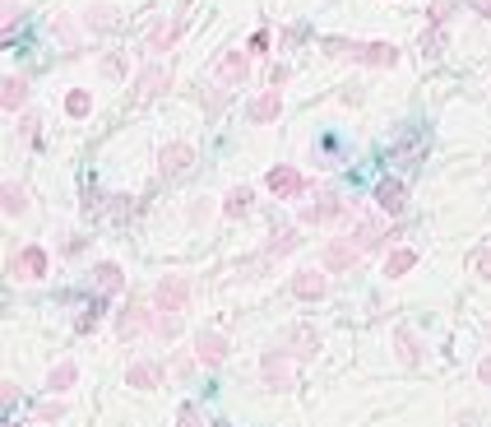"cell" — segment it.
Instances as JSON below:
<instances>
[{
	"instance_id": "6da1fadb",
	"label": "cell",
	"mask_w": 491,
	"mask_h": 427,
	"mask_svg": "<svg viewBox=\"0 0 491 427\" xmlns=\"http://www.w3.org/2000/svg\"><path fill=\"white\" fill-rule=\"evenodd\" d=\"M324 57L334 61H357V65H371V70H390L399 65V47L390 42H352V38H320Z\"/></svg>"
},
{
	"instance_id": "7a4b0ae2",
	"label": "cell",
	"mask_w": 491,
	"mask_h": 427,
	"mask_svg": "<svg viewBox=\"0 0 491 427\" xmlns=\"http://www.w3.org/2000/svg\"><path fill=\"white\" fill-rule=\"evenodd\" d=\"M260 381H264L269 390H292V386H297V358H292L288 349H269V353L260 358Z\"/></svg>"
},
{
	"instance_id": "3957f363",
	"label": "cell",
	"mask_w": 491,
	"mask_h": 427,
	"mask_svg": "<svg viewBox=\"0 0 491 427\" xmlns=\"http://www.w3.org/2000/svg\"><path fill=\"white\" fill-rule=\"evenodd\" d=\"M153 307H158L162 316H181V311L190 307V279H185V274L158 279V288H153Z\"/></svg>"
},
{
	"instance_id": "277c9868",
	"label": "cell",
	"mask_w": 491,
	"mask_h": 427,
	"mask_svg": "<svg viewBox=\"0 0 491 427\" xmlns=\"http://www.w3.org/2000/svg\"><path fill=\"white\" fill-rule=\"evenodd\" d=\"M190 168H195V149L190 144H162L158 149V177L162 181H181Z\"/></svg>"
},
{
	"instance_id": "5b68a950",
	"label": "cell",
	"mask_w": 491,
	"mask_h": 427,
	"mask_svg": "<svg viewBox=\"0 0 491 427\" xmlns=\"http://www.w3.org/2000/svg\"><path fill=\"white\" fill-rule=\"evenodd\" d=\"M47 247H19L10 260V274L14 279H47Z\"/></svg>"
},
{
	"instance_id": "8992f818",
	"label": "cell",
	"mask_w": 491,
	"mask_h": 427,
	"mask_svg": "<svg viewBox=\"0 0 491 427\" xmlns=\"http://www.w3.org/2000/svg\"><path fill=\"white\" fill-rule=\"evenodd\" d=\"M228 353H232L228 335H218V330H200V335H195V358H200L204 367H218V362H228Z\"/></svg>"
},
{
	"instance_id": "52a82bcc",
	"label": "cell",
	"mask_w": 491,
	"mask_h": 427,
	"mask_svg": "<svg viewBox=\"0 0 491 427\" xmlns=\"http://www.w3.org/2000/svg\"><path fill=\"white\" fill-rule=\"evenodd\" d=\"M264 186H269V196L292 200V196H302V191H306V177L297 172V168H274V172L264 177Z\"/></svg>"
},
{
	"instance_id": "ba28073f",
	"label": "cell",
	"mask_w": 491,
	"mask_h": 427,
	"mask_svg": "<svg viewBox=\"0 0 491 427\" xmlns=\"http://www.w3.org/2000/svg\"><path fill=\"white\" fill-rule=\"evenodd\" d=\"M162 381H168V371H162V362H153V358L130 362V371H125V386H134V390H158Z\"/></svg>"
},
{
	"instance_id": "9c48e42d",
	"label": "cell",
	"mask_w": 491,
	"mask_h": 427,
	"mask_svg": "<svg viewBox=\"0 0 491 427\" xmlns=\"http://www.w3.org/2000/svg\"><path fill=\"white\" fill-rule=\"evenodd\" d=\"M168 84H172L168 65H158V61H153V65H144V70H140V84H134V102H153V98H158L162 89H168Z\"/></svg>"
},
{
	"instance_id": "30bf717a",
	"label": "cell",
	"mask_w": 491,
	"mask_h": 427,
	"mask_svg": "<svg viewBox=\"0 0 491 427\" xmlns=\"http://www.w3.org/2000/svg\"><path fill=\"white\" fill-rule=\"evenodd\" d=\"M375 205H380V214H403L408 209V186L399 177H385L375 186Z\"/></svg>"
},
{
	"instance_id": "8fae6325",
	"label": "cell",
	"mask_w": 491,
	"mask_h": 427,
	"mask_svg": "<svg viewBox=\"0 0 491 427\" xmlns=\"http://www.w3.org/2000/svg\"><path fill=\"white\" fill-rule=\"evenodd\" d=\"M246 74H251V51H223L218 57V79L223 84H246Z\"/></svg>"
},
{
	"instance_id": "7c38bea8",
	"label": "cell",
	"mask_w": 491,
	"mask_h": 427,
	"mask_svg": "<svg viewBox=\"0 0 491 427\" xmlns=\"http://www.w3.org/2000/svg\"><path fill=\"white\" fill-rule=\"evenodd\" d=\"M324 292H330V279H324L320 270H302V274H292V298H302V302H320Z\"/></svg>"
},
{
	"instance_id": "4fadbf2b",
	"label": "cell",
	"mask_w": 491,
	"mask_h": 427,
	"mask_svg": "<svg viewBox=\"0 0 491 427\" xmlns=\"http://www.w3.org/2000/svg\"><path fill=\"white\" fill-rule=\"evenodd\" d=\"M140 330H153V316H149V307H140V302H130L121 316H116V335L121 339H134Z\"/></svg>"
},
{
	"instance_id": "5bb4252c",
	"label": "cell",
	"mask_w": 491,
	"mask_h": 427,
	"mask_svg": "<svg viewBox=\"0 0 491 427\" xmlns=\"http://www.w3.org/2000/svg\"><path fill=\"white\" fill-rule=\"evenodd\" d=\"M394 349H399V362H403V367H422V362H426L422 339H418L413 330H408V326H399V330H394Z\"/></svg>"
},
{
	"instance_id": "9a60e30c",
	"label": "cell",
	"mask_w": 491,
	"mask_h": 427,
	"mask_svg": "<svg viewBox=\"0 0 491 427\" xmlns=\"http://www.w3.org/2000/svg\"><path fill=\"white\" fill-rule=\"evenodd\" d=\"M288 353L302 362V358H315L320 353V335L311 330V326H292L288 330Z\"/></svg>"
},
{
	"instance_id": "2e32d148",
	"label": "cell",
	"mask_w": 491,
	"mask_h": 427,
	"mask_svg": "<svg viewBox=\"0 0 491 427\" xmlns=\"http://www.w3.org/2000/svg\"><path fill=\"white\" fill-rule=\"evenodd\" d=\"M23 102H29V79H23V74H5V79H0V107H5V112H19Z\"/></svg>"
},
{
	"instance_id": "e0dca14e",
	"label": "cell",
	"mask_w": 491,
	"mask_h": 427,
	"mask_svg": "<svg viewBox=\"0 0 491 427\" xmlns=\"http://www.w3.org/2000/svg\"><path fill=\"white\" fill-rule=\"evenodd\" d=\"M297 247H302V237H297V228H274V237H269V242H264V260L292 256Z\"/></svg>"
},
{
	"instance_id": "ac0fdd59",
	"label": "cell",
	"mask_w": 491,
	"mask_h": 427,
	"mask_svg": "<svg viewBox=\"0 0 491 427\" xmlns=\"http://www.w3.org/2000/svg\"><path fill=\"white\" fill-rule=\"evenodd\" d=\"M279 112H283V98H279V89H269V93H260V98L251 102V121H255V126L279 121Z\"/></svg>"
},
{
	"instance_id": "d6986e66",
	"label": "cell",
	"mask_w": 491,
	"mask_h": 427,
	"mask_svg": "<svg viewBox=\"0 0 491 427\" xmlns=\"http://www.w3.org/2000/svg\"><path fill=\"white\" fill-rule=\"evenodd\" d=\"M339 214H343V200L339 196H320L315 205L302 209V223H330V219H339Z\"/></svg>"
},
{
	"instance_id": "ffe728a7",
	"label": "cell",
	"mask_w": 491,
	"mask_h": 427,
	"mask_svg": "<svg viewBox=\"0 0 491 427\" xmlns=\"http://www.w3.org/2000/svg\"><path fill=\"white\" fill-rule=\"evenodd\" d=\"M348 242L357 247V251H375L380 242H390V237L380 232V223H375V219H362L357 228H352V237H348Z\"/></svg>"
},
{
	"instance_id": "44dd1931",
	"label": "cell",
	"mask_w": 491,
	"mask_h": 427,
	"mask_svg": "<svg viewBox=\"0 0 491 427\" xmlns=\"http://www.w3.org/2000/svg\"><path fill=\"white\" fill-rule=\"evenodd\" d=\"M74 381H79V367H74V362H56V367L47 371V390H51V395L74 390Z\"/></svg>"
},
{
	"instance_id": "7402d4cb",
	"label": "cell",
	"mask_w": 491,
	"mask_h": 427,
	"mask_svg": "<svg viewBox=\"0 0 491 427\" xmlns=\"http://www.w3.org/2000/svg\"><path fill=\"white\" fill-rule=\"evenodd\" d=\"M357 256H362V251H357V247H352V242H348V237H343V242H330V247H324V265H330V270H334V274H339V270H348V265H352V260H357Z\"/></svg>"
},
{
	"instance_id": "603a6c76",
	"label": "cell",
	"mask_w": 491,
	"mask_h": 427,
	"mask_svg": "<svg viewBox=\"0 0 491 427\" xmlns=\"http://www.w3.org/2000/svg\"><path fill=\"white\" fill-rule=\"evenodd\" d=\"M251 186H232V191L223 196V214L228 219H246V214H251Z\"/></svg>"
},
{
	"instance_id": "cb8c5ba5",
	"label": "cell",
	"mask_w": 491,
	"mask_h": 427,
	"mask_svg": "<svg viewBox=\"0 0 491 427\" xmlns=\"http://www.w3.org/2000/svg\"><path fill=\"white\" fill-rule=\"evenodd\" d=\"M93 283H98V292L107 298V292H121V283H125V274H121V265H112V260H102L98 270H93Z\"/></svg>"
},
{
	"instance_id": "d4e9b609",
	"label": "cell",
	"mask_w": 491,
	"mask_h": 427,
	"mask_svg": "<svg viewBox=\"0 0 491 427\" xmlns=\"http://www.w3.org/2000/svg\"><path fill=\"white\" fill-rule=\"evenodd\" d=\"M413 265H418V251H413V247H399V251L385 260V279H403Z\"/></svg>"
},
{
	"instance_id": "484cf974",
	"label": "cell",
	"mask_w": 491,
	"mask_h": 427,
	"mask_svg": "<svg viewBox=\"0 0 491 427\" xmlns=\"http://www.w3.org/2000/svg\"><path fill=\"white\" fill-rule=\"evenodd\" d=\"M0 205H5L10 219H19V214L29 209V191H23V186H10V181H5V191H0Z\"/></svg>"
},
{
	"instance_id": "4316f807",
	"label": "cell",
	"mask_w": 491,
	"mask_h": 427,
	"mask_svg": "<svg viewBox=\"0 0 491 427\" xmlns=\"http://www.w3.org/2000/svg\"><path fill=\"white\" fill-rule=\"evenodd\" d=\"M181 29H185L181 19H177V23H162V29H153V33H149V51H168V47L181 38Z\"/></svg>"
},
{
	"instance_id": "83f0119b",
	"label": "cell",
	"mask_w": 491,
	"mask_h": 427,
	"mask_svg": "<svg viewBox=\"0 0 491 427\" xmlns=\"http://www.w3.org/2000/svg\"><path fill=\"white\" fill-rule=\"evenodd\" d=\"M84 23H89L93 33H107V29H112V23H116V10H112V5H93Z\"/></svg>"
},
{
	"instance_id": "f1b7e54d",
	"label": "cell",
	"mask_w": 491,
	"mask_h": 427,
	"mask_svg": "<svg viewBox=\"0 0 491 427\" xmlns=\"http://www.w3.org/2000/svg\"><path fill=\"white\" fill-rule=\"evenodd\" d=\"M98 320H102V302H89L84 311L74 316V330H79V335H93V330H98Z\"/></svg>"
},
{
	"instance_id": "f546056e",
	"label": "cell",
	"mask_w": 491,
	"mask_h": 427,
	"mask_svg": "<svg viewBox=\"0 0 491 427\" xmlns=\"http://www.w3.org/2000/svg\"><path fill=\"white\" fill-rule=\"evenodd\" d=\"M153 335H158V339H177V335H181V316H162V311H153Z\"/></svg>"
},
{
	"instance_id": "4dcf8cb0",
	"label": "cell",
	"mask_w": 491,
	"mask_h": 427,
	"mask_svg": "<svg viewBox=\"0 0 491 427\" xmlns=\"http://www.w3.org/2000/svg\"><path fill=\"white\" fill-rule=\"evenodd\" d=\"M65 112H70V117H89V112H93V98H89L84 89H74V93L65 98Z\"/></svg>"
},
{
	"instance_id": "1f68e13d",
	"label": "cell",
	"mask_w": 491,
	"mask_h": 427,
	"mask_svg": "<svg viewBox=\"0 0 491 427\" xmlns=\"http://www.w3.org/2000/svg\"><path fill=\"white\" fill-rule=\"evenodd\" d=\"M422 51H426V57H441V51H445V29H441V23H431V33L422 38Z\"/></svg>"
},
{
	"instance_id": "d6a6232c",
	"label": "cell",
	"mask_w": 491,
	"mask_h": 427,
	"mask_svg": "<svg viewBox=\"0 0 491 427\" xmlns=\"http://www.w3.org/2000/svg\"><path fill=\"white\" fill-rule=\"evenodd\" d=\"M469 265H473V274H478V279H491V251H487V247H482V251H473V256H469Z\"/></svg>"
},
{
	"instance_id": "836d02e7",
	"label": "cell",
	"mask_w": 491,
	"mask_h": 427,
	"mask_svg": "<svg viewBox=\"0 0 491 427\" xmlns=\"http://www.w3.org/2000/svg\"><path fill=\"white\" fill-rule=\"evenodd\" d=\"M200 98H204V112H223V102H228V93H218L213 84L200 89Z\"/></svg>"
},
{
	"instance_id": "e575fe53",
	"label": "cell",
	"mask_w": 491,
	"mask_h": 427,
	"mask_svg": "<svg viewBox=\"0 0 491 427\" xmlns=\"http://www.w3.org/2000/svg\"><path fill=\"white\" fill-rule=\"evenodd\" d=\"M288 79H292V65H283V61H279L274 70H269V89H283Z\"/></svg>"
},
{
	"instance_id": "d590c367",
	"label": "cell",
	"mask_w": 491,
	"mask_h": 427,
	"mask_svg": "<svg viewBox=\"0 0 491 427\" xmlns=\"http://www.w3.org/2000/svg\"><path fill=\"white\" fill-rule=\"evenodd\" d=\"M38 418H42V423H56V418H65V405H61V399H51V405L38 409Z\"/></svg>"
},
{
	"instance_id": "8d00e7d4",
	"label": "cell",
	"mask_w": 491,
	"mask_h": 427,
	"mask_svg": "<svg viewBox=\"0 0 491 427\" xmlns=\"http://www.w3.org/2000/svg\"><path fill=\"white\" fill-rule=\"evenodd\" d=\"M251 57H269V33H264V29L251 33Z\"/></svg>"
},
{
	"instance_id": "74e56055",
	"label": "cell",
	"mask_w": 491,
	"mask_h": 427,
	"mask_svg": "<svg viewBox=\"0 0 491 427\" xmlns=\"http://www.w3.org/2000/svg\"><path fill=\"white\" fill-rule=\"evenodd\" d=\"M102 74H125V57H102Z\"/></svg>"
},
{
	"instance_id": "f35d334b",
	"label": "cell",
	"mask_w": 491,
	"mask_h": 427,
	"mask_svg": "<svg viewBox=\"0 0 491 427\" xmlns=\"http://www.w3.org/2000/svg\"><path fill=\"white\" fill-rule=\"evenodd\" d=\"M19 19H23V10L5 0V33H10V29H19Z\"/></svg>"
},
{
	"instance_id": "ab89813d",
	"label": "cell",
	"mask_w": 491,
	"mask_h": 427,
	"mask_svg": "<svg viewBox=\"0 0 491 427\" xmlns=\"http://www.w3.org/2000/svg\"><path fill=\"white\" fill-rule=\"evenodd\" d=\"M181 427H204V418H200L195 409H190V405H185V409H181Z\"/></svg>"
},
{
	"instance_id": "60d3db41",
	"label": "cell",
	"mask_w": 491,
	"mask_h": 427,
	"mask_svg": "<svg viewBox=\"0 0 491 427\" xmlns=\"http://www.w3.org/2000/svg\"><path fill=\"white\" fill-rule=\"evenodd\" d=\"M19 135H23V140H33V135H38V117H23V126H19Z\"/></svg>"
},
{
	"instance_id": "b9f144b4",
	"label": "cell",
	"mask_w": 491,
	"mask_h": 427,
	"mask_svg": "<svg viewBox=\"0 0 491 427\" xmlns=\"http://www.w3.org/2000/svg\"><path fill=\"white\" fill-rule=\"evenodd\" d=\"M478 377H482V381H487V386H491V353H487V358H482V362H478Z\"/></svg>"
},
{
	"instance_id": "7bdbcfd3",
	"label": "cell",
	"mask_w": 491,
	"mask_h": 427,
	"mask_svg": "<svg viewBox=\"0 0 491 427\" xmlns=\"http://www.w3.org/2000/svg\"><path fill=\"white\" fill-rule=\"evenodd\" d=\"M469 5H473V10L482 14V19H491V0H469Z\"/></svg>"
},
{
	"instance_id": "ee69618b",
	"label": "cell",
	"mask_w": 491,
	"mask_h": 427,
	"mask_svg": "<svg viewBox=\"0 0 491 427\" xmlns=\"http://www.w3.org/2000/svg\"><path fill=\"white\" fill-rule=\"evenodd\" d=\"M5 427H19V423H5Z\"/></svg>"
},
{
	"instance_id": "f6af8a7d",
	"label": "cell",
	"mask_w": 491,
	"mask_h": 427,
	"mask_svg": "<svg viewBox=\"0 0 491 427\" xmlns=\"http://www.w3.org/2000/svg\"><path fill=\"white\" fill-rule=\"evenodd\" d=\"M223 427H228V423H223Z\"/></svg>"
}]
</instances>
